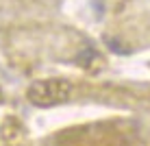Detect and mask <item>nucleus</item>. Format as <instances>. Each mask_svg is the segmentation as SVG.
<instances>
[{
	"mask_svg": "<svg viewBox=\"0 0 150 146\" xmlns=\"http://www.w3.org/2000/svg\"><path fill=\"white\" fill-rule=\"evenodd\" d=\"M72 96V83L65 79H39L30 83L26 90V98L35 107H54L65 103Z\"/></svg>",
	"mask_w": 150,
	"mask_h": 146,
	"instance_id": "obj_1",
	"label": "nucleus"
},
{
	"mask_svg": "<svg viewBox=\"0 0 150 146\" xmlns=\"http://www.w3.org/2000/svg\"><path fill=\"white\" fill-rule=\"evenodd\" d=\"M96 50H91V48H87V50H83V53L79 55V57H76V63H79V66H89L91 63V61H94L96 59Z\"/></svg>",
	"mask_w": 150,
	"mask_h": 146,
	"instance_id": "obj_2",
	"label": "nucleus"
},
{
	"mask_svg": "<svg viewBox=\"0 0 150 146\" xmlns=\"http://www.w3.org/2000/svg\"><path fill=\"white\" fill-rule=\"evenodd\" d=\"M107 46H109L111 53H117V55H128V46H124L120 39H107Z\"/></svg>",
	"mask_w": 150,
	"mask_h": 146,
	"instance_id": "obj_3",
	"label": "nucleus"
}]
</instances>
